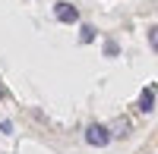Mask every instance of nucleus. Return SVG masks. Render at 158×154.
<instances>
[{
  "instance_id": "nucleus-4",
  "label": "nucleus",
  "mask_w": 158,
  "mask_h": 154,
  "mask_svg": "<svg viewBox=\"0 0 158 154\" xmlns=\"http://www.w3.org/2000/svg\"><path fill=\"white\" fill-rule=\"evenodd\" d=\"M152 107H155V91H152V88H146V91L139 94V110H142V113H149Z\"/></svg>"
},
{
  "instance_id": "nucleus-1",
  "label": "nucleus",
  "mask_w": 158,
  "mask_h": 154,
  "mask_svg": "<svg viewBox=\"0 0 158 154\" xmlns=\"http://www.w3.org/2000/svg\"><path fill=\"white\" fill-rule=\"evenodd\" d=\"M85 142L92 145V148H104L111 142V135H108V129H104L101 123H92L89 129H85Z\"/></svg>"
},
{
  "instance_id": "nucleus-6",
  "label": "nucleus",
  "mask_w": 158,
  "mask_h": 154,
  "mask_svg": "<svg viewBox=\"0 0 158 154\" xmlns=\"http://www.w3.org/2000/svg\"><path fill=\"white\" fill-rule=\"evenodd\" d=\"M92 38H95V29H92V25H82V41L89 44V41H92Z\"/></svg>"
},
{
  "instance_id": "nucleus-2",
  "label": "nucleus",
  "mask_w": 158,
  "mask_h": 154,
  "mask_svg": "<svg viewBox=\"0 0 158 154\" xmlns=\"http://www.w3.org/2000/svg\"><path fill=\"white\" fill-rule=\"evenodd\" d=\"M54 16H57L60 22H76V19H79V13H76L73 3H57V6H54Z\"/></svg>"
},
{
  "instance_id": "nucleus-5",
  "label": "nucleus",
  "mask_w": 158,
  "mask_h": 154,
  "mask_svg": "<svg viewBox=\"0 0 158 154\" xmlns=\"http://www.w3.org/2000/svg\"><path fill=\"white\" fill-rule=\"evenodd\" d=\"M149 44H152V50L158 54V25H152V29H149Z\"/></svg>"
},
{
  "instance_id": "nucleus-3",
  "label": "nucleus",
  "mask_w": 158,
  "mask_h": 154,
  "mask_svg": "<svg viewBox=\"0 0 158 154\" xmlns=\"http://www.w3.org/2000/svg\"><path fill=\"white\" fill-rule=\"evenodd\" d=\"M104 129H108V135H111V138H123V135L130 132V120H123V117H120V120H114L111 126H104Z\"/></svg>"
}]
</instances>
